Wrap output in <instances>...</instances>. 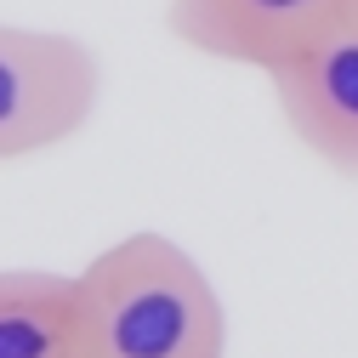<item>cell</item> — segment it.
I'll list each match as a JSON object with an SVG mask.
<instances>
[{
    "mask_svg": "<svg viewBox=\"0 0 358 358\" xmlns=\"http://www.w3.org/2000/svg\"><path fill=\"white\" fill-rule=\"evenodd\" d=\"M0 358H80L74 273L0 267Z\"/></svg>",
    "mask_w": 358,
    "mask_h": 358,
    "instance_id": "5b68a950",
    "label": "cell"
},
{
    "mask_svg": "<svg viewBox=\"0 0 358 358\" xmlns=\"http://www.w3.org/2000/svg\"><path fill=\"white\" fill-rule=\"evenodd\" d=\"M341 12L347 0H171L165 23L188 52L210 63L273 74Z\"/></svg>",
    "mask_w": 358,
    "mask_h": 358,
    "instance_id": "277c9868",
    "label": "cell"
},
{
    "mask_svg": "<svg viewBox=\"0 0 358 358\" xmlns=\"http://www.w3.org/2000/svg\"><path fill=\"white\" fill-rule=\"evenodd\" d=\"M80 358H228V307L171 234H125L74 273Z\"/></svg>",
    "mask_w": 358,
    "mask_h": 358,
    "instance_id": "6da1fadb",
    "label": "cell"
},
{
    "mask_svg": "<svg viewBox=\"0 0 358 358\" xmlns=\"http://www.w3.org/2000/svg\"><path fill=\"white\" fill-rule=\"evenodd\" d=\"M352 6H358V0H352Z\"/></svg>",
    "mask_w": 358,
    "mask_h": 358,
    "instance_id": "8992f818",
    "label": "cell"
},
{
    "mask_svg": "<svg viewBox=\"0 0 358 358\" xmlns=\"http://www.w3.org/2000/svg\"><path fill=\"white\" fill-rule=\"evenodd\" d=\"M290 137L341 176H358V6L324 23L296 57L267 74Z\"/></svg>",
    "mask_w": 358,
    "mask_h": 358,
    "instance_id": "3957f363",
    "label": "cell"
},
{
    "mask_svg": "<svg viewBox=\"0 0 358 358\" xmlns=\"http://www.w3.org/2000/svg\"><path fill=\"white\" fill-rule=\"evenodd\" d=\"M103 97V63L74 34L0 23V165L80 137Z\"/></svg>",
    "mask_w": 358,
    "mask_h": 358,
    "instance_id": "7a4b0ae2",
    "label": "cell"
}]
</instances>
